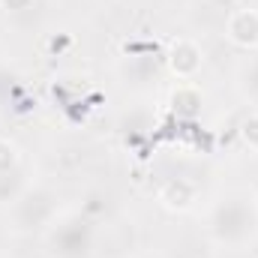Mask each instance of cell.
I'll return each mask as SVG.
<instances>
[{"label":"cell","mask_w":258,"mask_h":258,"mask_svg":"<svg viewBox=\"0 0 258 258\" xmlns=\"http://www.w3.org/2000/svg\"><path fill=\"white\" fill-rule=\"evenodd\" d=\"M204 237L210 246L237 252L258 240V207L252 192L246 189H225L204 210Z\"/></svg>","instance_id":"1"},{"label":"cell","mask_w":258,"mask_h":258,"mask_svg":"<svg viewBox=\"0 0 258 258\" xmlns=\"http://www.w3.org/2000/svg\"><path fill=\"white\" fill-rule=\"evenodd\" d=\"M63 213L60 192L51 183L33 180L24 192L6 207V228L15 237H36L45 234L48 225Z\"/></svg>","instance_id":"2"},{"label":"cell","mask_w":258,"mask_h":258,"mask_svg":"<svg viewBox=\"0 0 258 258\" xmlns=\"http://www.w3.org/2000/svg\"><path fill=\"white\" fill-rule=\"evenodd\" d=\"M42 237L48 258H93L96 216H90L87 210H63Z\"/></svg>","instance_id":"3"},{"label":"cell","mask_w":258,"mask_h":258,"mask_svg":"<svg viewBox=\"0 0 258 258\" xmlns=\"http://www.w3.org/2000/svg\"><path fill=\"white\" fill-rule=\"evenodd\" d=\"M156 204L165 213H192L201 204V183L189 174H171L159 183Z\"/></svg>","instance_id":"4"},{"label":"cell","mask_w":258,"mask_h":258,"mask_svg":"<svg viewBox=\"0 0 258 258\" xmlns=\"http://www.w3.org/2000/svg\"><path fill=\"white\" fill-rule=\"evenodd\" d=\"M165 66L177 81H195L204 69V48L192 36H174L165 48Z\"/></svg>","instance_id":"5"},{"label":"cell","mask_w":258,"mask_h":258,"mask_svg":"<svg viewBox=\"0 0 258 258\" xmlns=\"http://www.w3.org/2000/svg\"><path fill=\"white\" fill-rule=\"evenodd\" d=\"M222 33L228 39V45H234L243 54L258 51V9L255 6H237L228 12Z\"/></svg>","instance_id":"6"},{"label":"cell","mask_w":258,"mask_h":258,"mask_svg":"<svg viewBox=\"0 0 258 258\" xmlns=\"http://www.w3.org/2000/svg\"><path fill=\"white\" fill-rule=\"evenodd\" d=\"M168 105H171V111H174L177 117H183V120H195V117L201 114L204 96H201V90L195 87L192 81H180V84L171 90Z\"/></svg>","instance_id":"7"},{"label":"cell","mask_w":258,"mask_h":258,"mask_svg":"<svg viewBox=\"0 0 258 258\" xmlns=\"http://www.w3.org/2000/svg\"><path fill=\"white\" fill-rule=\"evenodd\" d=\"M234 84H237V90H240V96H243L246 102L258 105V51L246 54V57L240 60L237 75H234Z\"/></svg>","instance_id":"8"},{"label":"cell","mask_w":258,"mask_h":258,"mask_svg":"<svg viewBox=\"0 0 258 258\" xmlns=\"http://www.w3.org/2000/svg\"><path fill=\"white\" fill-rule=\"evenodd\" d=\"M30 183H33V180H30L27 165H21V168H15V171L0 174V207H9L18 195L30 186Z\"/></svg>","instance_id":"9"},{"label":"cell","mask_w":258,"mask_h":258,"mask_svg":"<svg viewBox=\"0 0 258 258\" xmlns=\"http://www.w3.org/2000/svg\"><path fill=\"white\" fill-rule=\"evenodd\" d=\"M24 165V153H21V144L9 135H0V174L6 171H15Z\"/></svg>","instance_id":"10"},{"label":"cell","mask_w":258,"mask_h":258,"mask_svg":"<svg viewBox=\"0 0 258 258\" xmlns=\"http://www.w3.org/2000/svg\"><path fill=\"white\" fill-rule=\"evenodd\" d=\"M237 138H240V144H243L249 153H258V108L246 111V114L240 117V123H237Z\"/></svg>","instance_id":"11"},{"label":"cell","mask_w":258,"mask_h":258,"mask_svg":"<svg viewBox=\"0 0 258 258\" xmlns=\"http://www.w3.org/2000/svg\"><path fill=\"white\" fill-rule=\"evenodd\" d=\"M36 6V0H0V12L6 15H27Z\"/></svg>","instance_id":"12"},{"label":"cell","mask_w":258,"mask_h":258,"mask_svg":"<svg viewBox=\"0 0 258 258\" xmlns=\"http://www.w3.org/2000/svg\"><path fill=\"white\" fill-rule=\"evenodd\" d=\"M126 258H165V255H159V252H153V249H141V252H132V255Z\"/></svg>","instance_id":"13"},{"label":"cell","mask_w":258,"mask_h":258,"mask_svg":"<svg viewBox=\"0 0 258 258\" xmlns=\"http://www.w3.org/2000/svg\"><path fill=\"white\" fill-rule=\"evenodd\" d=\"M252 198H255V207H258V189H255V192H252Z\"/></svg>","instance_id":"14"}]
</instances>
